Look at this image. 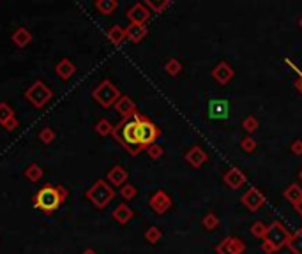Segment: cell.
<instances>
[{
    "instance_id": "cell-37",
    "label": "cell",
    "mask_w": 302,
    "mask_h": 254,
    "mask_svg": "<svg viewBox=\"0 0 302 254\" xmlns=\"http://www.w3.org/2000/svg\"><path fill=\"white\" fill-rule=\"evenodd\" d=\"M298 25H300V28H302V18H300V22H298Z\"/></svg>"
},
{
    "instance_id": "cell-10",
    "label": "cell",
    "mask_w": 302,
    "mask_h": 254,
    "mask_svg": "<svg viewBox=\"0 0 302 254\" xmlns=\"http://www.w3.org/2000/svg\"><path fill=\"white\" fill-rule=\"evenodd\" d=\"M149 205L156 214H164L170 206H172V198H170L164 190H157V192H154L152 194Z\"/></svg>"
},
{
    "instance_id": "cell-27",
    "label": "cell",
    "mask_w": 302,
    "mask_h": 254,
    "mask_svg": "<svg viewBox=\"0 0 302 254\" xmlns=\"http://www.w3.org/2000/svg\"><path fill=\"white\" fill-rule=\"evenodd\" d=\"M256 146H258V143H256V140H254L253 136H246V138L240 142V148L246 150V152H254V150H256Z\"/></svg>"
},
{
    "instance_id": "cell-23",
    "label": "cell",
    "mask_w": 302,
    "mask_h": 254,
    "mask_svg": "<svg viewBox=\"0 0 302 254\" xmlns=\"http://www.w3.org/2000/svg\"><path fill=\"white\" fill-rule=\"evenodd\" d=\"M267 228H268V226L263 224L261 220H254L253 226H251V235L256 236V238H260V240H263L265 233H267Z\"/></svg>"
},
{
    "instance_id": "cell-28",
    "label": "cell",
    "mask_w": 302,
    "mask_h": 254,
    "mask_svg": "<svg viewBox=\"0 0 302 254\" xmlns=\"http://www.w3.org/2000/svg\"><path fill=\"white\" fill-rule=\"evenodd\" d=\"M147 152H149V156L152 157V159H159V157L163 156V146L157 145V143H152L150 146H147Z\"/></svg>"
},
{
    "instance_id": "cell-11",
    "label": "cell",
    "mask_w": 302,
    "mask_h": 254,
    "mask_svg": "<svg viewBox=\"0 0 302 254\" xmlns=\"http://www.w3.org/2000/svg\"><path fill=\"white\" fill-rule=\"evenodd\" d=\"M223 180H224V184L230 187V189L237 190V189H240L244 184H246L247 178H246V175H244V172L240 168H230L226 173H224Z\"/></svg>"
},
{
    "instance_id": "cell-15",
    "label": "cell",
    "mask_w": 302,
    "mask_h": 254,
    "mask_svg": "<svg viewBox=\"0 0 302 254\" xmlns=\"http://www.w3.org/2000/svg\"><path fill=\"white\" fill-rule=\"evenodd\" d=\"M147 36V26L145 25H136V23H131L129 28H126V38H129L133 42L142 41Z\"/></svg>"
},
{
    "instance_id": "cell-30",
    "label": "cell",
    "mask_w": 302,
    "mask_h": 254,
    "mask_svg": "<svg viewBox=\"0 0 302 254\" xmlns=\"http://www.w3.org/2000/svg\"><path fill=\"white\" fill-rule=\"evenodd\" d=\"M97 8L105 12V14H110V12L117 8V2H99V4H97Z\"/></svg>"
},
{
    "instance_id": "cell-33",
    "label": "cell",
    "mask_w": 302,
    "mask_h": 254,
    "mask_svg": "<svg viewBox=\"0 0 302 254\" xmlns=\"http://www.w3.org/2000/svg\"><path fill=\"white\" fill-rule=\"evenodd\" d=\"M97 131L101 132V134H106V132H110L112 131V126H110L106 120H103V122L99 124V127H97Z\"/></svg>"
},
{
    "instance_id": "cell-21",
    "label": "cell",
    "mask_w": 302,
    "mask_h": 254,
    "mask_svg": "<svg viewBox=\"0 0 302 254\" xmlns=\"http://www.w3.org/2000/svg\"><path fill=\"white\" fill-rule=\"evenodd\" d=\"M108 176H110V180H112L113 184H117V186H119V184H124L127 180V172L124 168H120V166H115V168L110 172Z\"/></svg>"
},
{
    "instance_id": "cell-3",
    "label": "cell",
    "mask_w": 302,
    "mask_h": 254,
    "mask_svg": "<svg viewBox=\"0 0 302 254\" xmlns=\"http://www.w3.org/2000/svg\"><path fill=\"white\" fill-rule=\"evenodd\" d=\"M60 202H62V196L55 187H43L36 194V206L41 208L43 212H53L55 208H59Z\"/></svg>"
},
{
    "instance_id": "cell-14",
    "label": "cell",
    "mask_w": 302,
    "mask_h": 254,
    "mask_svg": "<svg viewBox=\"0 0 302 254\" xmlns=\"http://www.w3.org/2000/svg\"><path fill=\"white\" fill-rule=\"evenodd\" d=\"M186 161L189 162L193 168H200L203 162H207V152L201 146H193L189 152L186 154Z\"/></svg>"
},
{
    "instance_id": "cell-8",
    "label": "cell",
    "mask_w": 302,
    "mask_h": 254,
    "mask_svg": "<svg viewBox=\"0 0 302 254\" xmlns=\"http://www.w3.org/2000/svg\"><path fill=\"white\" fill-rule=\"evenodd\" d=\"M89 196L92 198V202L96 203L97 206H105L106 203L113 198V190L108 187V184L97 182L96 186L92 187V190L89 192Z\"/></svg>"
},
{
    "instance_id": "cell-36",
    "label": "cell",
    "mask_w": 302,
    "mask_h": 254,
    "mask_svg": "<svg viewBox=\"0 0 302 254\" xmlns=\"http://www.w3.org/2000/svg\"><path fill=\"white\" fill-rule=\"evenodd\" d=\"M298 178L302 180V170H300V172H298Z\"/></svg>"
},
{
    "instance_id": "cell-26",
    "label": "cell",
    "mask_w": 302,
    "mask_h": 254,
    "mask_svg": "<svg viewBox=\"0 0 302 254\" xmlns=\"http://www.w3.org/2000/svg\"><path fill=\"white\" fill-rule=\"evenodd\" d=\"M161 236H163V233H161V230L156 228V226L149 228V230H147V233H145V238L149 240L150 244H157L161 240Z\"/></svg>"
},
{
    "instance_id": "cell-9",
    "label": "cell",
    "mask_w": 302,
    "mask_h": 254,
    "mask_svg": "<svg viewBox=\"0 0 302 254\" xmlns=\"http://www.w3.org/2000/svg\"><path fill=\"white\" fill-rule=\"evenodd\" d=\"M228 112H230V101L228 99H212L209 102V116L212 120L228 118Z\"/></svg>"
},
{
    "instance_id": "cell-12",
    "label": "cell",
    "mask_w": 302,
    "mask_h": 254,
    "mask_svg": "<svg viewBox=\"0 0 302 254\" xmlns=\"http://www.w3.org/2000/svg\"><path fill=\"white\" fill-rule=\"evenodd\" d=\"M233 74H235L233 69H231L226 62H219L216 68L212 69V78L216 80L219 85H226V83L233 78Z\"/></svg>"
},
{
    "instance_id": "cell-17",
    "label": "cell",
    "mask_w": 302,
    "mask_h": 254,
    "mask_svg": "<svg viewBox=\"0 0 302 254\" xmlns=\"http://www.w3.org/2000/svg\"><path fill=\"white\" fill-rule=\"evenodd\" d=\"M286 246L291 254H302V230H297L295 233H291Z\"/></svg>"
},
{
    "instance_id": "cell-16",
    "label": "cell",
    "mask_w": 302,
    "mask_h": 254,
    "mask_svg": "<svg viewBox=\"0 0 302 254\" xmlns=\"http://www.w3.org/2000/svg\"><path fill=\"white\" fill-rule=\"evenodd\" d=\"M283 196L286 198V202H290L291 205H297L298 202L302 200V187L298 184H291L284 189Z\"/></svg>"
},
{
    "instance_id": "cell-38",
    "label": "cell",
    "mask_w": 302,
    "mask_h": 254,
    "mask_svg": "<svg viewBox=\"0 0 302 254\" xmlns=\"http://www.w3.org/2000/svg\"><path fill=\"white\" fill-rule=\"evenodd\" d=\"M85 254H94V252H92V250H89V252H85Z\"/></svg>"
},
{
    "instance_id": "cell-1",
    "label": "cell",
    "mask_w": 302,
    "mask_h": 254,
    "mask_svg": "<svg viewBox=\"0 0 302 254\" xmlns=\"http://www.w3.org/2000/svg\"><path fill=\"white\" fill-rule=\"evenodd\" d=\"M140 113H134V115L127 116L124 122H120L119 126L113 129V134L115 138L129 150L131 154H138L143 148L142 143H140Z\"/></svg>"
},
{
    "instance_id": "cell-7",
    "label": "cell",
    "mask_w": 302,
    "mask_h": 254,
    "mask_svg": "<svg viewBox=\"0 0 302 254\" xmlns=\"http://www.w3.org/2000/svg\"><path fill=\"white\" fill-rule=\"evenodd\" d=\"M240 202H242V205L246 206L249 212H258V210L265 205V196L256 187H251V189H247L246 194L240 198Z\"/></svg>"
},
{
    "instance_id": "cell-6",
    "label": "cell",
    "mask_w": 302,
    "mask_h": 254,
    "mask_svg": "<svg viewBox=\"0 0 302 254\" xmlns=\"http://www.w3.org/2000/svg\"><path fill=\"white\" fill-rule=\"evenodd\" d=\"M94 96H96V99L103 106H112L115 101H119V90H117L110 82L103 83V85L94 92Z\"/></svg>"
},
{
    "instance_id": "cell-19",
    "label": "cell",
    "mask_w": 302,
    "mask_h": 254,
    "mask_svg": "<svg viewBox=\"0 0 302 254\" xmlns=\"http://www.w3.org/2000/svg\"><path fill=\"white\" fill-rule=\"evenodd\" d=\"M201 226H203L207 232H214V230L219 228V217H217L214 212L205 214L203 219H201Z\"/></svg>"
},
{
    "instance_id": "cell-22",
    "label": "cell",
    "mask_w": 302,
    "mask_h": 254,
    "mask_svg": "<svg viewBox=\"0 0 302 254\" xmlns=\"http://www.w3.org/2000/svg\"><path fill=\"white\" fill-rule=\"evenodd\" d=\"M164 71H166L170 76H177V74H180V71H182V64H180V60H177V58H170L166 64H164Z\"/></svg>"
},
{
    "instance_id": "cell-5",
    "label": "cell",
    "mask_w": 302,
    "mask_h": 254,
    "mask_svg": "<svg viewBox=\"0 0 302 254\" xmlns=\"http://www.w3.org/2000/svg\"><path fill=\"white\" fill-rule=\"evenodd\" d=\"M217 254H244L246 252V244L239 236H226L216 246Z\"/></svg>"
},
{
    "instance_id": "cell-18",
    "label": "cell",
    "mask_w": 302,
    "mask_h": 254,
    "mask_svg": "<svg viewBox=\"0 0 302 254\" xmlns=\"http://www.w3.org/2000/svg\"><path fill=\"white\" fill-rule=\"evenodd\" d=\"M117 110H119V113H122L124 116H131L134 115V102L131 101L129 98H120L119 101H117Z\"/></svg>"
},
{
    "instance_id": "cell-35",
    "label": "cell",
    "mask_w": 302,
    "mask_h": 254,
    "mask_svg": "<svg viewBox=\"0 0 302 254\" xmlns=\"http://www.w3.org/2000/svg\"><path fill=\"white\" fill-rule=\"evenodd\" d=\"M298 88H300V92H302V74H300V82H298Z\"/></svg>"
},
{
    "instance_id": "cell-31",
    "label": "cell",
    "mask_w": 302,
    "mask_h": 254,
    "mask_svg": "<svg viewBox=\"0 0 302 254\" xmlns=\"http://www.w3.org/2000/svg\"><path fill=\"white\" fill-rule=\"evenodd\" d=\"M147 6H149L150 9H154V11H164L166 8H170V2H147Z\"/></svg>"
},
{
    "instance_id": "cell-20",
    "label": "cell",
    "mask_w": 302,
    "mask_h": 254,
    "mask_svg": "<svg viewBox=\"0 0 302 254\" xmlns=\"http://www.w3.org/2000/svg\"><path fill=\"white\" fill-rule=\"evenodd\" d=\"M113 217H115L119 222H122L124 224V222H127V220L133 217V210H131L127 205H119L115 208V212H113Z\"/></svg>"
},
{
    "instance_id": "cell-29",
    "label": "cell",
    "mask_w": 302,
    "mask_h": 254,
    "mask_svg": "<svg viewBox=\"0 0 302 254\" xmlns=\"http://www.w3.org/2000/svg\"><path fill=\"white\" fill-rule=\"evenodd\" d=\"M122 196L126 200H133L134 198V194H136V189H134V186H131V184H126V186L122 187Z\"/></svg>"
},
{
    "instance_id": "cell-32",
    "label": "cell",
    "mask_w": 302,
    "mask_h": 254,
    "mask_svg": "<svg viewBox=\"0 0 302 254\" xmlns=\"http://www.w3.org/2000/svg\"><path fill=\"white\" fill-rule=\"evenodd\" d=\"M290 150L293 156H302V140H295L290 145Z\"/></svg>"
},
{
    "instance_id": "cell-24",
    "label": "cell",
    "mask_w": 302,
    "mask_h": 254,
    "mask_svg": "<svg viewBox=\"0 0 302 254\" xmlns=\"http://www.w3.org/2000/svg\"><path fill=\"white\" fill-rule=\"evenodd\" d=\"M108 38L112 39V42L119 44V42H122L124 38H126V30H124L122 26H112V30L108 32Z\"/></svg>"
},
{
    "instance_id": "cell-25",
    "label": "cell",
    "mask_w": 302,
    "mask_h": 254,
    "mask_svg": "<svg viewBox=\"0 0 302 254\" xmlns=\"http://www.w3.org/2000/svg\"><path fill=\"white\" fill-rule=\"evenodd\" d=\"M242 127H244V131L254 132L258 129V118H256V116H253V115L246 116V118L242 120Z\"/></svg>"
},
{
    "instance_id": "cell-13",
    "label": "cell",
    "mask_w": 302,
    "mask_h": 254,
    "mask_svg": "<svg viewBox=\"0 0 302 254\" xmlns=\"http://www.w3.org/2000/svg\"><path fill=\"white\" fill-rule=\"evenodd\" d=\"M127 16H129L131 22L136 23V25H143V23L150 18V12L143 4H136L127 11Z\"/></svg>"
},
{
    "instance_id": "cell-34",
    "label": "cell",
    "mask_w": 302,
    "mask_h": 254,
    "mask_svg": "<svg viewBox=\"0 0 302 254\" xmlns=\"http://www.w3.org/2000/svg\"><path fill=\"white\" fill-rule=\"evenodd\" d=\"M293 208H295V212L298 214V217H302V200L297 203V205H293Z\"/></svg>"
},
{
    "instance_id": "cell-4",
    "label": "cell",
    "mask_w": 302,
    "mask_h": 254,
    "mask_svg": "<svg viewBox=\"0 0 302 254\" xmlns=\"http://www.w3.org/2000/svg\"><path fill=\"white\" fill-rule=\"evenodd\" d=\"M138 129H140V143H142L143 148H147V146L152 145V143L157 140V136H159V129H157L156 124H152L150 120H147L143 115H140Z\"/></svg>"
},
{
    "instance_id": "cell-2",
    "label": "cell",
    "mask_w": 302,
    "mask_h": 254,
    "mask_svg": "<svg viewBox=\"0 0 302 254\" xmlns=\"http://www.w3.org/2000/svg\"><path fill=\"white\" fill-rule=\"evenodd\" d=\"M290 233H288L286 226L279 220H274L272 224H268L267 233L263 236V244H261V250L268 254H274L276 250H279L281 247H284L290 240Z\"/></svg>"
}]
</instances>
